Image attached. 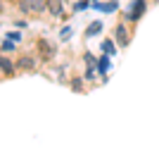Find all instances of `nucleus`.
Listing matches in <instances>:
<instances>
[{
  "label": "nucleus",
  "mask_w": 159,
  "mask_h": 155,
  "mask_svg": "<svg viewBox=\"0 0 159 155\" xmlns=\"http://www.w3.org/2000/svg\"><path fill=\"white\" fill-rule=\"evenodd\" d=\"M62 38H69V36H71V29H69V27H64V29H62Z\"/></svg>",
  "instance_id": "2eb2a0df"
},
{
  "label": "nucleus",
  "mask_w": 159,
  "mask_h": 155,
  "mask_svg": "<svg viewBox=\"0 0 159 155\" xmlns=\"http://www.w3.org/2000/svg\"><path fill=\"white\" fill-rule=\"evenodd\" d=\"M98 69H100V74H102V76L107 74V69H109V55L100 57V62H98Z\"/></svg>",
  "instance_id": "1a4fd4ad"
},
{
  "label": "nucleus",
  "mask_w": 159,
  "mask_h": 155,
  "mask_svg": "<svg viewBox=\"0 0 159 155\" xmlns=\"http://www.w3.org/2000/svg\"><path fill=\"white\" fill-rule=\"evenodd\" d=\"M95 76V72H93V67H88V72H86V79H93Z\"/></svg>",
  "instance_id": "dca6fc26"
},
{
  "label": "nucleus",
  "mask_w": 159,
  "mask_h": 155,
  "mask_svg": "<svg viewBox=\"0 0 159 155\" xmlns=\"http://www.w3.org/2000/svg\"><path fill=\"white\" fill-rule=\"evenodd\" d=\"M95 10H102V12H114L116 7H119V2L116 0H109V2H93Z\"/></svg>",
  "instance_id": "7ed1b4c3"
},
{
  "label": "nucleus",
  "mask_w": 159,
  "mask_h": 155,
  "mask_svg": "<svg viewBox=\"0 0 159 155\" xmlns=\"http://www.w3.org/2000/svg\"><path fill=\"white\" fill-rule=\"evenodd\" d=\"M17 65H19L21 69H33V67H36V60H33L31 55H21V57H19V62H17Z\"/></svg>",
  "instance_id": "423d86ee"
},
{
  "label": "nucleus",
  "mask_w": 159,
  "mask_h": 155,
  "mask_svg": "<svg viewBox=\"0 0 159 155\" xmlns=\"http://www.w3.org/2000/svg\"><path fill=\"white\" fill-rule=\"evenodd\" d=\"M48 7V0H29V10L31 12H43Z\"/></svg>",
  "instance_id": "0eeeda50"
},
{
  "label": "nucleus",
  "mask_w": 159,
  "mask_h": 155,
  "mask_svg": "<svg viewBox=\"0 0 159 155\" xmlns=\"http://www.w3.org/2000/svg\"><path fill=\"white\" fill-rule=\"evenodd\" d=\"M145 10H147V2H145V0H133V2H131V7H128V19H131V22L143 19Z\"/></svg>",
  "instance_id": "f257e3e1"
},
{
  "label": "nucleus",
  "mask_w": 159,
  "mask_h": 155,
  "mask_svg": "<svg viewBox=\"0 0 159 155\" xmlns=\"http://www.w3.org/2000/svg\"><path fill=\"white\" fill-rule=\"evenodd\" d=\"M48 10L52 17H60L62 14V0H48Z\"/></svg>",
  "instance_id": "20e7f679"
},
{
  "label": "nucleus",
  "mask_w": 159,
  "mask_h": 155,
  "mask_svg": "<svg viewBox=\"0 0 159 155\" xmlns=\"http://www.w3.org/2000/svg\"><path fill=\"white\" fill-rule=\"evenodd\" d=\"M114 38H116V43H119L121 48L128 46V38H131V36H128V31H126V27H124V24H119V27L114 29Z\"/></svg>",
  "instance_id": "f03ea898"
},
{
  "label": "nucleus",
  "mask_w": 159,
  "mask_h": 155,
  "mask_svg": "<svg viewBox=\"0 0 159 155\" xmlns=\"http://www.w3.org/2000/svg\"><path fill=\"white\" fill-rule=\"evenodd\" d=\"M38 48H40V53H43V57H45V60L55 57V50H52L50 46H48V41H43V38H40V41H38Z\"/></svg>",
  "instance_id": "39448f33"
},
{
  "label": "nucleus",
  "mask_w": 159,
  "mask_h": 155,
  "mask_svg": "<svg viewBox=\"0 0 159 155\" xmlns=\"http://www.w3.org/2000/svg\"><path fill=\"white\" fill-rule=\"evenodd\" d=\"M102 50H105V53L109 55V57H112V55L116 53V48H114V43H112V41H105V43H102Z\"/></svg>",
  "instance_id": "9d476101"
},
{
  "label": "nucleus",
  "mask_w": 159,
  "mask_h": 155,
  "mask_svg": "<svg viewBox=\"0 0 159 155\" xmlns=\"http://www.w3.org/2000/svg\"><path fill=\"white\" fill-rule=\"evenodd\" d=\"M0 69H2L7 76H12V74H14V65H12V60H7V57H0Z\"/></svg>",
  "instance_id": "6e6552de"
},
{
  "label": "nucleus",
  "mask_w": 159,
  "mask_h": 155,
  "mask_svg": "<svg viewBox=\"0 0 159 155\" xmlns=\"http://www.w3.org/2000/svg\"><path fill=\"white\" fill-rule=\"evenodd\" d=\"M88 2H90V0H81V2H76V5H74V10H86Z\"/></svg>",
  "instance_id": "f8f14e48"
},
{
  "label": "nucleus",
  "mask_w": 159,
  "mask_h": 155,
  "mask_svg": "<svg viewBox=\"0 0 159 155\" xmlns=\"http://www.w3.org/2000/svg\"><path fill=\"white\" fill-rule=\"evenodd\" d=\"M14 48V41H5V43H2V50H12Z\"/></svg>",
  "instance_id": "4468645a"
},
{
  "label": "nucleus",
  "mask_w": 159,
  "mask_h": 155,
  "mask_svg": "<svg viewBox=\"0 0 159 155\" xmlns=\"http://www.w3.org/2000/svg\"><path fill=\"white\" fill-rule=\"evenodd\" d=\"M7 38L14 41V43H19V41H21V34H14V31H12V34H7Z\"/></svg>",
  "instance_id": "ddd939ff"
},
{
  "label": "nucleus",
  "mask_w": 159,
  "mask_h": 155,
  "mask_svg": "<svg viewBox=\"0 0 159 155\" xmlns=\"http://www.w3.org/2000/svg\"><path fill=\"white\" fill-rule=\"evenodd\" d=\"M100 29H102V24H100V22H95V24H90V27L86 29V36H93V34H100Z\"/></svg>",
  "instance_id": "9b49d317"
}]
</instances>
